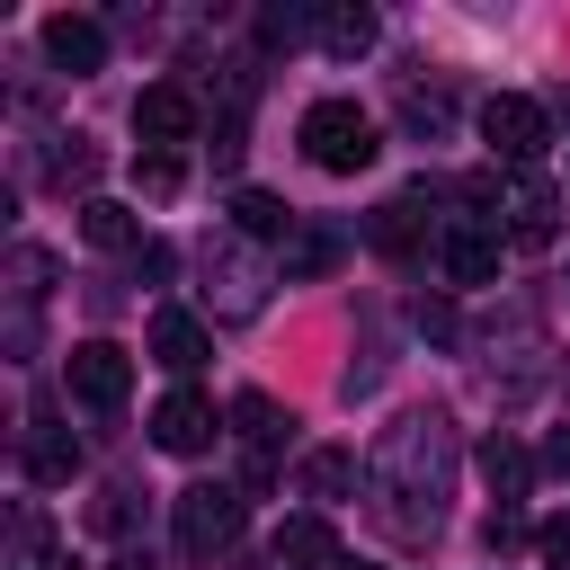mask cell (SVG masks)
<instances>
[{"label": "cell", "instance_id": "cell-23", "mask_svg": "<svg viewBox=\"0 0 570 570\" xmlns=\"http://www.w3.org/2000/svg\"><path fill=\"white\" fill-rule=\"evenodd\" d=\"M178 178H187V160H178V151H142V160H134V187H142L151 205H169V196H178Z\"/></svg>", "mask_w": 570, "mask_h": 570}, {"label": "cell", "instance_id": "cell-5", "mask_svg": "<svg viewBox=\"0 0 570 570\" xmlns=\"http://www.w3.org/2000/svg\"><path fill=\"white\" fill-rule=\"evenodd\" d=\"M481 142L508 160V169H534L543 160V142H552V116L534 107V98H517V89H499L490 107H481Z\"/></svg>", "mask_w": 570, "mask_h": 570}, {"label": "cell", "instance_id": "cell-29", "mask_svg": "<svg viewBox=\"0 0 570 570\" xmlns=\"http://www.w3.org/2000/svg\"><path fill=\"white\" fill-rule=\"evenodd\" d=\"M294 36H303V9H267L258 18V45H294Z\"/></svg>", "mask_w": 570, "mask_h": 570}, {"label": "cell", "instance_id": "cell-8", "mask_svg": "<svg viewBox=\"0 0 570 570\" xmlns=\"http://www.w3.org/2000/svg\"><path fill=\"white\" fill-rule=\"evenodd\" d=\"M134 134H142V151H178V142L196 134V98H187L178 80H151V89L134 98Z\"/></svg>", "mask_w": 570, "mask_h": 570}, {"label": "cell", "instance_id": "cell-14", "mask_svg": "<svg viewBox=\"0 0 570 570\" xmlns=\"http://www.w3.org/2000/svg\"><path fill=\"white\" fill-rule=\"evenodd\" d=\"M223 419H232V436H240L258 463H267V445H285V428H294V410H276L267 392H232V410H223Z\"/></svg>", "mask_w": 570, "mask_h": 570}, {"label": "cell", "instance_id": "cell-15", "mask_svg": "<svg viewBox=\"0 0 570 570\" xmlns=\"http://www.w3.org/2000/svg\"><path fill=\"white\" fill-rule=\"evenodd\" d=\"M80 240H89V249H134V258H142V214L116 205V196H89V205H80Z\"/></svg>", "mask_w": 570, "mask_h": 570}, {"label": "cell", "instance_id": "cell-31", "mask_svg": "<svg viewBox=\"0 0 570 570\" xmlns=\"http://www.w3.org/2000/svg\"><path fill=\"white\" fill-rule=\"evenodd\" d=\"M543 463H552V472H561V481H570V428H561V436H552V445H543Z\"/></svg>", "mask_w": 570, "mask_h": 570}, {"label": "cell", "instance_id": "cell-28", "mask_svg": "<svg viewBox=\"0 0 570 570\" xmlns=\"http://www.w3.org/2000/svg\"><path fill=\"white\" fill-rule=\"evenodd\" d=\"M481 543H490V552H508V543H525V517H517V508H490V525H481Z\"/></svg>", "mask_w": 570, "mask_h": 570}, {"label": "cell", "instance_id": "cell-19", "mask_svg": "<svg viewBox=\"0 0 570 570\" xmlns=\"http://www.w3.org/2000/svg\"><path fill=\"white\" fill-rule=\"evenodd\" d=\"M45 276H53V258H45L36 240H18V249H9V303H18V321H36V303H45Z\"/></svg>", "mask_w": 570, "mask_h": 570}, {"label": "cell", "instance_id": "cell-26", "mask_svg": "<svg viewBox=\"0 0 570 570\" xmlns=\"http://www.w3.org/2000/svg\"><path fill=\"white\" fill-rule=\"evenodd\" d=\"M534 552H543V570H570V508L534 525Z\"/></svg>", "mask_w": 570, "mask_h": 570}, {"label": "cell", "instance_id": "cell-33", "mask_svg": "<svg viewBox=\"0 0 570 570\" xmlns=\"http://www.w3.org/2000/svg\"><path fill=\"white\" fill-rule=\"evenodd\" d=\"M338 570H374V561H338Z\"/></svg>", "mask_w": 570, "mask_h": 570}, {"label": "cell", "instance_id": "cell-9", "mask_svg": "<svg viewBox=\"0 0 570 570\" xmlns=\"http://www.w3.org/2000/svg\"><path fill=\"white\" fill-rule=\"evenodd\" d=\"M45 62H53V71H71V80H80V71H98V62H107V27H98V18H80V9H53V18H45Z\"/></svg>", "mask_w": 570, "mask_h": 570}, {"label": "cell", "instance_id": "cell-32", "mask_svg": "<svg viewBox=\"0 0 570 570\" xmlns=\"http://www.w3.org/2000/svg\"><path fill=\"white\" fill-rule=\"evenodd\" d=\"M116 570H160V561H151V552H125V561H116Z\"/></svg>", "mask_w": 570, "mask_h": 570}, {"label": "cell", "instance_id": "cell-21", "mask_svg": "<svg viewBox=\"0 0 570 570\" xmlns=\"http://www.w3.org/2000/svg\"><path fill=\"white\" fill-rule=\"evenodd\" d=\"M312 36L347 62V53H365V45H374V9H321V18H312Z\"/></svg>", "mask_w": 570, "mask_h": 570}, {"label": "cell", "instance_id": "cell-20", "mask_svg": "<svg viewBox=\"0 0 570 570\" xmlns=\"http://www.w3.org/2000/svg\"><path fill=\"white\" fill-rule=\"evenodd\" d=\"M71 463H80V445H71V436H62V428L36 410V436H27V472H36V481H71Z\"/></svg>", "mask_w": 570, "mask_h": 570}, {"label": "cell", "instance_id": "cell-18", "mask_svg": "<svg viewBox=\"0 0 570 570\" xmlns=\"http://www.w3.org/2000/svg\"><path fill=\"white\" fill-rule=\"evenodd\" d=\"M419 232H428V187H410V196H392V205L374 214V240H383V249H419Z\"/></svg>", "mask_w": 570, "mask_h": 570}, {"label": "cell", "instance_id": "cell-25", "mask_svg": "<svg viewBox=\"0 0 570 570\" xmlns=\"http://www.w3.org/2000/svg\"><path fill=\"white\" fill-rule=\"evenodd\" d=\"M330 258H338V240H330V232H303V240L285 249V267H294V276H321Z\"/></svg>", "mask_w": 570, "mask_h": 570}, {"label": "cell", "instance_id": "cell-17", "mask_svg": "<svg viewBox=\"0 0 570 570\" xmlns=\"http://www.w3.org/2000/svg\"><path fill=\"white\" fill-rule=\"evenodd\" d=\"M232 223H240L249 240H285V232H294L285 196H267V187H240V196H232Z\"/></svg>", "mask_w": 570, "mask_h": 570}, {"label": "cell", "instance_id": "cell-12", "mask_svg": "<svg viewBox=\"0 0 570 570\" xmlns=\"http://www.w3.org/2000/svg\"><path fill=\"white\" fill-rule=\"evenodd\" d=\"M267 561H276V570H338V534H330L321 517H285L276 543H267Z\"/></svg>", "mask_w": 570, "mask_h": 570}, {"label": "cell", "instance_id": "cell-11", "mask_svg": "<svg viewBox=\"0 0 570 570\" xmlns=\"http://www.w3.org/2000/svg\"><path fill=\"white\" fill-rule=\"evenodd\" d=\"M436 267H445V285H499V232L454 223V232H445V249H436Z\"/></svg>", "mask_w": 570, "mask_h": 570}, {"label": "cell", "instance_id": "cell-27", "mask_svg": "<svg viewBox=\"0 0 570 570\" xmlns=\"http://www.w3.org/2000/svg\"><path fill=\"white\" fill-rule=\"evenodd\" d=\"M89 517H98V534H125V525H134V490H125V481H116V490H98V508H89Z\"/></svg>", "mask_w": 570, "mask_h": 570}, {"label": "cell", "instance_id": "cell-3", "mask_svg": "<svg viewBox=\"0 0 570 570\" xmlns=\"http://www.w3.org/2000/svg\"><path fill=\"white\" fill-rule=\"evenodd\" d=\"M240 517H249V499L223 490V481H196V490L169 499V525H178V552H187V561H223V552L240 543Z\"/></svg>", "mask_w": 570, "mask_h": 570}, {"label": "cell", "instance_id": "cell-16", "mask_svg": "<svg viewBox=\"0 0 570 570\" xmlns=\"http://www.w3.org/2000/svg\"><path fill=\"white\" fill-rule=\"evenodd\" d=\"M347 490H356V454H347V445L303 454V499H321V508H330V499H347Z\"/></svg>", "mask_w": 570, "mask_h": 570}, {"label": "cell", "instance_id": "cell-22", "mask_svg": "<svg viewBox=\"0 0 570 570\" xmlns=\"http://www.w3.org/2000/svg\"><path fill=\"white\" fill-rule=\"evenodd\" d=\"M481 472H490L499 508H508V499H517V490L534 481V463H525V445H517V436H490V445H481Z\"/></svg>", "mask_w": 570, "mask_h": 570}, {"label": "cell", "instance_id": "cell-2", "mask_svg": "<svg viewBox=\"0 0 570 570\" xmlns=\"http://www.w3.org/2000/svg\"><path fill=\"white\" fill-rule=\"evenodd\" d=\"M294 134H303V160L330 169V178H356V169H374V151H383V134H374V116H365L356 98H312Z\"/></svg>", "mask_w": 570, "mask_h": 570}, {"label": "cell", "instance_id": "cell-1", "mask_svg": "<svg viewBox=\"0 0 570 570\" xmlns=\"http://www.w3.org/2000/svg\"><path fill=\"white\" fill-rule=\"evenodd\" d=\"M445 472H454V419L445 410H401L383 436H374V463H365V481H374V508H383V525L401 534V543H428L436 534V499H445Z\"/></svg>", "mask_w": 570, "mask_h": 570}, {"label": "cell", "instance_id": "cell-24", "mask_svg": "<svg viewBox=\"0 0 570 570\" xmlns=\"http://www.w3.org/2000/svg\"><path fill=\"white\" fill-rule=\"evenodd\" d=\"M98 169H107V160H98V151L80 142V134H71V142L53 151V187H98Z\"/></svg>", "mask_w": 570, "mask_h": 570}, {"label": "cell", "instance_id": "cell-7", "mask_svg": "<svg viewBox=\"0 0 570 570\" xmlns=\"http://www.w3.org/2000/svg\"><path fill=\"white\" fill-rule=\"evenodd\" d=\"M223 428H214V401L196 392V383H178V392H160V410H151V445L160 454H205Z\"/></svg>", "mask_w": 570, "mask_h": 570}, {"label": "cell", "instance_id": "cell-4", "mask_svg": "<svg viewBox=\"0 0 570 570\" xmlns=\"http://www.w3.org/2000/svg\"><path fill=\"white\" fill-rule=\"evenodd\" d=\"M205 312L214 321H258L267 312V267L232 240H205Z\"/></svg>", "mask_w": 570, "mask_h": 570}, {"label": "cell", "instance_id": "cell-13", "mask_svg": "<svg viewBox=\"0 0 570 570\" xmlns=\"http://www.w3.org/2000/svg\"><path fill=\"white\" fill-rule=\"evenodd\" d=\"M151 356H160L169 374H196V365L214 356V330H205L196 312H160V321H151Z\"/></svg>", "mask_w": 570, "mask_h": 570}, {"label": "cell", "instance_id": "cell-30", "mask_svg": "<svg viewBox=\"0 0 570 570\" xmlns=\"http://www.w3.org/2000/svg\"><path fill=\"white\" fill-rule=\"evenodd\" d=\"M410 125L419 134H445V98H410Z\"/></svg>", "mask_w": 570, "mask_h": 570}, {"label": "cell", "instance_id": "cell-6", "mask_svg": "<svg viewBox=\"0 0 570 570\" xmlns=\"http://www.w3.org/2000/svg\"><path fill=\"white\" fill-rule=\"evenodd\" d=\"M62 383H71L89 410H125V392H134V356H125L116 338H80V347L62 356Z\"/></svg>", "mask_w": 570, "mask_h": 570}, {"label": "cell", "instance_id": "cell-10", "mask_svg": "<svg viewBox=\"0 0 570 570\" xmlns=\"http://www.w3.org/2000/svg\"><path fill=\"white\" fill-rule=\"evenodd\" d=\"M499 214H508L517 249H543V240H552V187H543L534 169H517V178L499 187Z\"/></svg>", "mask_w": 570, "mask_h": 570}]
</instances>
